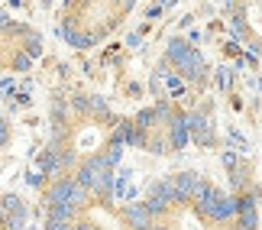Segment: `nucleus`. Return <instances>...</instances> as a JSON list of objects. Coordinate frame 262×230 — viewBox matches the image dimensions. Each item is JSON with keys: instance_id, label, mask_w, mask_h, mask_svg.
<instances>
[{"instance_id": "nucleus-4", "label": "nucleus", "mask_w": 262, "mask_h": 230, "mask_svg": "<svg viewBox=\"0 0 262 230\" xmlns=\"http://www.w3.org/2000/svg\"><path fill=\"white\" fill-rule=\"evenodd\" d=\"M136 0H65L62 7V36L75 49H91L114 33L126 19Z\"/></svg>"}, {"instance_id": "nucleus-3", "label": "nucleus", "mask_w": 262, "mask_h": 230, "mask_svg": "<svg viewBox=\"0 0 262 230\" xmlns=\"http://www.w3.org/2000/svg\"><path fill=\"white\" fill-rule=\"evenodd\" d=\"M65 224V230H146L143 211L120 207L107 192V182L81 185V188H58L52 227Z\"/></svg>"}, {"instance_id": "nucleus-2", "label": "nucleus", "mask_w": 262, "mask_h": 230, "mask_svg": "<svg viewBox=\"0 0 262 230\" xmlns=\"http://www.w3.org/2000/svg\"><path fill=\"white\" fill-rule=\"evenodd\" d=\"M146 230H236V211L207 182L165 185L139 207Z\"/></svg>"}, {"instance_id": "nucleus-1", "label": "nucleus", "mask_w": 262, "mask_h": 230, "mask_svg": "<svg viewBox=\"0 0 262 230\" xmlns=\"http://www.w3.org/2000/svg\"><path fill=\"white\" fill-rule=\"evenodd\" d=\"M120 153V117L91 94H68L52 120L49 178L58 188L110 182Z\"/></svg>"}, {"instance_id": "nucleus-5", "label": "nucleus", "mask_w": 262, "mask_h": 230, "mask_svg": "<svg viewBox=\"0 0 262 230\" xmlns=\"http://www.w3.org/2000/svg\"><path fill=\"white\" fill-rule=\"evenodd\" d=\"M227 13L239 43L262 58V0H227Z\"/></svg>"}]
</instances>
